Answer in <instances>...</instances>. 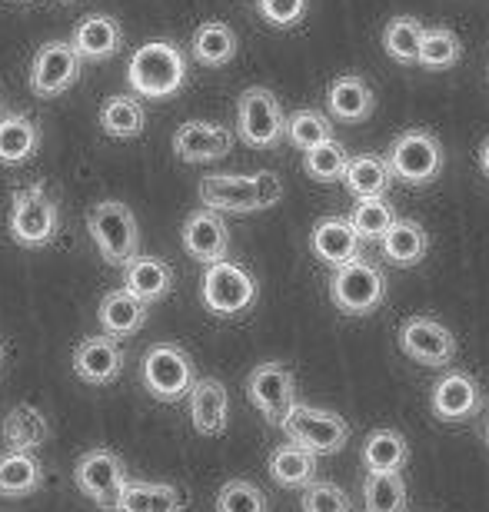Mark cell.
<instances>
[{
	"label": "cell",
	"mask_w": 489,
	"mask_h": 512,
	"mask_svg": "<svg viewBox=\"0 0 489 512\" xmlns=\"http://www.w3.org/2000/svg\"><path fill=\"white\" fill-rule=\"evenodd\" d=\"M190 64L180 44L173 40H147L130 54L127 84L144 100H170L187 87Z\"/></svg>",
	"instance_id": "1"
},
{
	"label": "cell",
	"mask_w": 489,
	"mask_h": 512,
	"mask_svg": "<svg viewBox=\"0 0 489 512\" xmlns=\"http://www.w3.org/2000/svg\"><path fill=\"white\" fill-rule=\"evenodd\" d=\"M10 240L24 250H44L60 233V210L44 183H30L10 193Z\"/></svg>",
	"instance_id": "2"
},
{
	"label": "cell",
	"mask_w": 489,
	"mask_h": 512,
	"mask_svg": "<svg viewBox=\"0 0 489 512\" xmlns=\"http://www.w3.org/2000/svg\"><path fill=\"white\" fill-rule=\"evenodd\" d=\"M390 296V280L376 263L353 260L336 266L330 276V300L343 316H373Z\"/></svg>",
	"instance_id": "3"
},
{
	"label": "cell",
	"mask_w": 489,
	"mask_h": 512,
	"mask_svg": "<svg viewBox=\"0 0 489 512\" xmlns=\"http://www.w3.org/2000/svg\"><path fill=\"white\" fill-rule=\"evenodd\" d=\"M386 163H390L393 180L406 183V187H430L446 167V150L436 133L416 127V130H403L390 143Z\"/></svg>",
	"instance_id": "4"
},
{
	"label": "cell",
	"mask_w": 489,
	"mask_h": 512,
	"mask_svg": "<svg viewBox=\"0 0 489 512\" xmlns=\"http://www.w3.org/2000/svg\"><path fill=\"white\" fill-rule=\"evenodd\" d=\"M87 233L94 240L97 253L104 256L110 266H124L140 253V227L137 217L127 203L120 200H104L87 213Z\"/></svg>",
	"instance_id": "5"
},
{
	"label": "cell",
	"mask_w": 489,
	"mask_h": 512,
	"mask_svg": "<svg viewBox=\"0 0 489 512\" xmlns=\"http://www.w3.org/2000/svg\"><path fill=\"white\" fill-rule=\"evenodd\" d=\"M280 429L290 443L310 449L313 456H336L350 443V423L340 413L307 403H293L290 413L283 416Z\"/></svg>",
	"instance_id": "6"
},
{
	"label": "cell",
	"mask_w": 489,
	"mask_h": 512,
	"mask_svg": "<svg viewBox=\"0 0 489 512\" xmlns=\"http://www.w3.org/2000/svg\"><path fill=\"white\" fill-rule=\"evenodd\" d=\"M197 383V366L190 353L177 343H157L150 346L140 360V386L160 403H180L187 399L190 386Z\"/></svg>",
	"instance_id": "7"
},
{
	"label": "cell",
	"mask_w": 489,
	"mask_h": 512,
	"mask_svg": "<svg viewBox=\"0 0 489 512\" xmlns=\"http://www.w3.org/2000/svg\"><path fill=\"white\" fill-rule=\"evenodd\" d=\"M260 296V283L247 266L220 260L210 263L200 280V300L213 316H243L253 310Z\"/></svg>",
	"instance_id": "8"
},
{
	"label": "cell",
	"mask_w": 489,
	"mask_h": 512,
	"mask_svg": "<svg viewBox=\"0 0 489 512\" xmlns=\"http://www.w3.org/2000/svg\"><path fill=\"white\" fill-rule=\"evenodd\" d=\"M283 114L277 94L270 87H247L237 100V137L253 150H273L283 143Z\"/></svg>",
	"instance_id": "9"
},
{
	"label": "cell",
	"mask_w": 489,
	"mask_h": 512,
	"mask_svg": "<svg viewBox=\"0 0 489 512\" xmlns=\"http://www.w3.org/2000/svg\"><path fill=\"white\" fill-rule=\"evenodd\" d=\"M396 343L406 360L426 366V370H450L456 360V336L433 316H406L396 330Z\"/></svg>",
	"instance_id": "10"
},
{
	"label": "cell",
	"mask_w": 489,
	"mask_h": 512,
	"mask_svg": "<svg viewBox=\"0 0 489 512\" xmlns=\"http://www.w3.org/2000/svg\"><path fill=\"white\" fill-rule=\"evenodd\" d=\"M247 399L270 426H280L283 416L297 403V376L283 363H260L247 376Z\"/></svg>",
	"instance_id": "11"
},
{
	"label": "cell",
	"mask_w": 489,
	"mask_h": 512,
	"mask_svg": "<svg viewBox=\"0 0 489 512\" xmlns=\"http://www.w3.org/2000/svg\"><path fill=\"white\" fill-rule=\"evenodd\" d=\"M80 70H84V60L77 57L70 40H47L30 60V94L44 100L64 94L80 80Z\"/></svg>",
	"instance_id": "12"
},
{
	"label": "cell",
	"mask_w": 489,
	"mask_h": 512,
	"mask_svg": "<svg viewBox=\"0 0 489 512\" xmlns=\"http://www.w3.org/2000/svg\"><path fill=\"white\" fill-rule=\"evenodd\" d=\"M127 466L124 459L110 449H90L77 459L74 466V483L90 503H97L100 509H114L120 489L127 486Z\"/></svg>",
	"instance_id": "13"
},
{
	"label": "cell",
	"mask_w": 489,
	"mask_h": 512,
	"mask_svg": "<svg viewBox=\"0 0 489 512\" xmlns=\"http://www.w3.org/2000/svg\"><path fill=\"white\" fill-rule=\"evenodd\" d=\"M430 409L440 423H466L483 409V386L473 373L446 370L430 389Z\"/></svg>",
	"instance_id": "14"
},
{
	"label": "cell",
	"mask_w": 489,
	"mask_h": 512,
	"mask_svg": "<svg viewBox=\"0 0 489 512\" xmlns=\"http://www.w3.org/2000/svg\"><path fill=\"white\" fill-rule=\"evenodd\" d=\"M180 240H183V250H187L190 260H197L203 266L227 260V253H230L227 220H223V213L210 210V207H200L190 213L187 223H183Z\"/></svg>",
	"instance_id": "15"
},
{
	"label": "cell",
	"mask_w": 489,
	"mask_h": 512,
	"mask_svg": "<svg viewBox=\"0 0 489 512\" xmlns=\"http://www.w3.org/2000/svg\"><path fill=\"white\" fill-rule=\"evenodd\" d=\"M203 207L217 213H257L263 210L257 173H213L200 180Z\"/></svg>",
	"instance_id": "16"
},
{
	"label": "cell",
	"mask_w": 489,
	"mask_h": 512,
	"mask_svg": "<svg viewBox=\"0 0 489 512\" xmlns=\"http://www.w3.org/2000/svg\"><path fill=\"white\" fill-rule=\"evenodd\" d=\"M74 373L87 386H110L124 373V350L107 333L84 336L74 350Z\"/></svg>",
	"instance_id": "17"
},
{
	"label": "cell",
	"mask_w": 489,
	"mask_h": 512,
	"mask_svg": "<svg viewBox=\"0 0 489 512\" xmlns=\"http://www.w3.org/2000/svg\"><path fill=\"white\" fill-rule=\"evenodd\" d=\"M233 133L210 120H187L173 133V153L183 163H210L233 150Z\"/></svg>",
	"instance_id": "18"
},
{
	"label": "cell",
	"mask_w": 489,
	"mask_h": 512,
	"mask_svg": "<svg viewBox=\"0 0 489 512\" xmlns=\"http://www.w3.org/2000/svg\"><path fill=\"white\" fill-rule=\"evenodd\" d=\"M310 250L320 263L336 270V266L360 260L363 240L356 237V230L350 227L346 217H323L313 223V230H310Z\"/></svg>",
	"instance_id": "19"
},
{
	"label": "cell",
	"mask_w": 489,
	"mask_h": 512,
	"mask_svg": "<svg viewBox=\"0 0 489 512\" xmlns=\"http://www.w3.org/2000/svg\"><path fill=\"white\" fill-rule=\"evenodd\" d=\"M70 47L77 50V57L84 64H100V60H110L124 47V27L110 14H90L74 27Z\"/></svg>",
	"instance_id": "20"
},
{
	"label": "cell",
	"mask_w": 489,
	"mask_h": 512,
	"mask_svg": "<svg viewBox=\"0 0 489 512\" xmlns=\"http://www.w3.org/2000/svg\"><path fill=\"white\" fill-rule=\"evenodd\" d=\"M190 423L200 436H220L230 423V396L217 376H203L190 386Z\"/></svg>",
	"instance_id": "21"
},
{
	"label": "cell",
	"mask_w": 489,
	"mask_h": 512,
	"mask_svg": "<svg viewBox=\"0 0 489 512\" xmlns=\"http://www.w3.org/2000/svg\"><path fill=\"white\" fill-rule=\"evenodd\" d=\"M373 110H376L373 87L356 74L336 77L330 90H326V114L340 120V124H363V120L373 117Z\"/></svg>",
	"instance_id": "22"
},
{
	"label": "cell",
	"mask_w": 489,
	"mask_h": 512,
	"mask_svg": "<svg viewBox=\"0 0 489 512\" xmlns=\"http://www.w3.org/2000/svg\"><path fill=\"white\" fill-rule=\"evenodd\" d=\"M120 270H124V290H130L147 306L160 303L163 296H170V290H173V270L167 260H160V256L137 253L134 260H127Z\"/></svg>",
	"instance_id": "23"
},
{
	"label": "cell",
	"mask_w": 489,
	"mask_h": 512,
	"mask_svg": "<svg viewBox=\"0 0 489 512\" xmlns=\"http://www.w3.org/2000/svg\"><path fill=\"white\" fill-rule=\"evenodd\" d=\"M97 323L100 333L114 336V340H124V336H134L137 330H144L147 323V303L137 300L130 290H110L97 306Z\"/></svg>",
	"instance_id": "24"
},
{
	"label": "cell",
	"mask_w": 489,
	"mask_h": 512,
	"mask_svg": "<svg viewBox=\"0 0 489 512\" xmlns=\"http://www.w3.org/2000/svg\"><path fill=\"white\" fill-rule=\"evenodd\" d=\"M380 250L390 266L410 270V266H420L426 260V253H430V233H426L423 223L396 217L393 227L380 237Z\"/></svg>",
	"instance_id": "25"
},
{
	"label": "cell",
	"mask_w": 489,
	"mask_h": 512,
	"mask_svg": "<svg viewBox=\"0 0 489 512\" xmlns=\"http://www.w3.org/2000/svg\"><path fill=\"white\" fill-rule=\"evenodd\" d=\"M114 512H183V493L170 483H144L127 479L120 489Z\"/></svg>",
	"instance_id": "26"
},
{
	"label": "cell",
	"mask_w": 489,
	"mask_h": 512,
	"mask_svg": "<svg viewBox=\"0 0 489 512\" xmlns=\"http://www.w3.org/2000/svg\"><path fill=\"white\" fill-rule=\"evenodd\" d=\"M360 463L366 473H403V466L410 463V443L400 429H373L363 439Z\"/></svg>",
	"instance_id": "27"
},
{
	"label": "cell",
	"mask_w": 489,
	"mask_h": 512,
	"mask_svg": "<svg viewBox=\"0 0 489 512\" xmlns=\"http://www.w3.org/2000/svg\"><path fill=\"white\" fill-rule=\"evenodd\" d=\"M0 436H4V446L14 449V453H34L47 443L50 426L40 409L20 403L4 416V426H0Z\"/></svg>",
	"instance_id": "28"
},
{
	"label": "cell",
	"mask_w": 489,
	"mask_h": 512,
	"mask_svg": "<svg viewBox=\"0 0 489 512\" xmlns=\"http://www.w3.org/2000/svg\"><path fill=\"white\" fill-rule=\"evenodd\" d=\"M240 50V40L233 34L230 24L223 20H207L197 27V34L190 40V57L200 67H227Z\"/></svg>",
	"instance_id": "29"
},
{
	"label": "cell",
	"mask_w": 489,
	"mask_h": 512,
	"mask_svg": "<svg viewBox=\"0 0 489 512\" xmlns=\"http://www.w3.org/2000/svg\"><path fill=\"white\" fill-rule=\"evenodd\" d=\"M343 183L356 200L386 197V193H390V183H393L390 163H386V157H380V153H360V157H350Z\"/></svg>",
	"instance_id": "30"
},
{
	"label": "cell",
	"mask_w": 489,
	"mask_h": 512,
	"mask_svg": "<svg viewBox=\"0 0 489 512\" xmlns=\"http://www.w3.org/2000/svg\"><path fill=\"white\" fill-rule=\"evenodd\" d=\"M317 459L310 449H303L297 443H283L270 453V479L283 489H303L317 479Z\"/></svg>",
	"instance_id": "31"
},
{
	"label": "cell",
	"mask_w": 489,
	"mask_h": 512,
	"mask_svg": "<svg viewBox=\"0 0 489 512\" xmlns=\"http://www.w3.org/2000/svg\"><path fill=\"white\" fill-rule=\"evenodd\" d=\"M40 150V130L27 114H0V163L20 167Z\"/></svg>",
	"instance_id": "32"
},
{
	"label": "cell",
	"mask_w": 489,
	"mask_h": 512,
	"mask_svg": "<svg viewBox=\"0 0 489 512\" xmlns=\"http://www.w3.org/2000/svg\"><path fill=\"white\" fill-rule=\"evenodd\" d=\"M100 130L117 140H134L147 130V110L134 94H114L100 104Z\"/></svg>",
	"instance_id": "33"
},
{
	"label": "cell",
	"mask_w": 489,
	"mask_h": 512,
	"mask_svg": "<svg viewBox=\"0 0 489 512\" xmlns=\"http://www.w3.org/2000/svg\"><path fill=\"white\" fill-rule=\"evenodd\" d=\"M44 483V466L34 453H14L7 449L0 456V496L4 499H20L37 493Z\"/></svg>",
	"instance_id": "34"
},
{
	"label": "cell",
	"mask_w": 489,
	"mask_h": 512,
	"mask_svg": "<svg viewBox=\"0 0 489 512\" xmlns=\"http://www.w3.org/2000/svg\"><path fill=\"white\" fill-rule=\"evenodd\" d=\"M463 60V40L450 27H423L416 64L423 70H453Z\"/></svg>",
	"instance_id": "35"
},
{
	"label": "cell",
	"mask_w": 489,
	"mask_h": 512,
	"mask_svg": "<svg viewBox=\"0 0 489 512\" xmlns=\"http://www.w3.org/2000/svg\"><path fill=\"white\" fill-rule=\"evenodd\" d=\"M410 493L400 473H366L363 476V512H406Z\"/></svg>",
	"instance_id": "36"
},
{
	"label": "cell",
	"mask_w": 489,
	"mask_h": 512,
	"mask_svg": "<svg viewBox=\"0 0 489 512\" xmlns=\"http://www.w3.org/2000/svg\"><path fill=\"white\" fill-rule=\"evenodd\" d=\"M346 220H350V227L356 230V237L363 243H380L383 233L393 227L396 210L386 197H366V200H356V207L350 210Z\"/></svg>",
	"instance_id": "37"
},
{
	"label": "cell",
	"mask_w": 489,
	"mask_h": 512,
	"mask_svg": "<svg viewBox=\"0 0 489 512\" xmlns=\"http://www.w3.org/2000/svg\"><path fill=\"white\" fill-rule=\"evenodd\" d=\"M346 163H350V153H346V147L336 137L303 150V170L317 183H340L346 173Z\"/></svg>",
	"instance_id": "38"
},
{
	"label": "cell",
	"mask_w": 489,
	"mask_h": 512,
	"mask_svg": "<svg viewBox=\"0 0 489 512\" xmlns=\"http://www.w3.org/2000/svg\"><path fill=\"white\" fill-rule=\"evenodd\" d=\"M330 137H333L330 114L313 110V107L293 110V114L287 117V127H283V140H290L297 150H310V147H317V143L330 140Z\"/></svg>",
	"instance_id": "39"
},
{
	"label": "cell",
	"mask_w": 489,
	"mask_h": 512,
	"mask_svg": "<svg viewBox=\"0 0 489 512\" xmlns=\"http://www.w3.org/2000/svg\"><path fill=\"white\" fill-rule=\"evenodd\" d=\"M423 37V24L410 14L393 17L390 24L383 27V50L386 57H393L396 64H416V47H420Z\"/></svg>",
	"instance_id": "40"
},
{
	"label": "cell",
	"mask_w": 489,
	"mask_h": 512,
	"mask_svg": "<svg viewBox=\"0 0 489 512\" xmlns=\"http://www.w3.org/2000/svg\"><path fill=\"white\" fill-rule=\"evenodd\" d=\"M217 512H270V499L250 479H230L217 493Z\"/></svg>",
	"instance_id": "41"
},
{
	"label": "cell",
	"mask_w": 489,
	"mask_h": 512,
	"mask_svg": "<svg viewBox=\"0 0 489 512\" xmlns=\"http://www.w3.org/2000/svg\"><path fill=\"white\" fill-rule=\"evenodd\" d=\"M303 512H353V506L336 483L313 479L310 486H303Z\"/></svg>",
	"instance_id": "42"
},
{
	"label": "cell",
	"mask_w": 489,
	"mask_h": 512,
	"mask_svg": "<svg viewBox=\"0 0 489 512\" xmlns=\"http://www.w3.org/2000/svg\"><path fill=\"white\" fill-rule=\"evenodd\" d=\"M260 17L270 27H297L310 10V0H257Z\"/></svg>",
	"instance_id": "43"
},
{
	"label": "cell",
	"mask_w": 489,
	"mask_h": 512,
	"mask_svg": "<svg viewBox=\"0 0 489 512\" xmlns=\"http://www.w3.org/2000/svg\"><path fill=\"white\" fill-rule=\"evenodd\" d=\"M257 190H260L263 210L277 207V203L283 200V180L273 170H257Z\"/></svg>",
	"instance_id": "44"
},
{
	"label": "cell",
	"mask_w": 489,
	"mask_h": 512,
	"mask_svg": "<svg viewBox=\"0 0 489 512\" xmlns=\"http://www.w3.org/2000/svg\"><path fill=\"white\" fill-rule=\"evenodd\" d=\"M476 160H480V170L489 177V137L480 143V153H476Z\"/></svg>",
	"instance_id": "45"
},
{
	"label": "cell",
	"mask_w": 489,
	"mask_h": 512,
	"mask_svg": "<svg viewBox=\"0 0 489 512\" xmlns=\"http://www.w3.org/2000/svg\"><path fill=\"white\" fill-rule=\"evenodd\" d=\"M483 436H486V446H489V416H486V423H483Z\"/></svg>",
	"instance_id": "46"
},
{
	"label": "cell",
	"mask_w": 489,
	"mask_h": 512,
	"mask_svg": "<svg viewBox=\"0 0 489 512\" xmlns=\"http://www.w3.org/2000/svg\"><path fill=\"white\" fill-rule=\"evenodd\" d=\"M0 366H4V343H0Z\"/></svg>",
	"instance_id": "47"
},
{
	"label": "cell",
	"mask_w": 489,
	"mask_h": 512,
	"mask_svg": "<svg viewBox=\"0 0 489 512\" xmlns=\"http://www.w3.org/2000/svg\"><path fill=\"white\" fill-rule=\"evenodd\" d=\"M486 77H489V67H486Z\"/></svg>",
	"instance_id": "48"
}]
</instances>
